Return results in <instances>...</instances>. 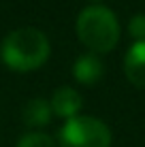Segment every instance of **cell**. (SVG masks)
Segmentation results:
<instances>
[{"mask_svg":"<svg viewBox=\"0 0 145 147\" xmlns=\"http://www.w3.org/2000/svg\"><path fill=\"white\" fill-rule=\"evenodd\" d=\"M49 38L38 28H17L4 36L0 45V58L4 66L17 73H28L38 66H43L49 58Z\"/></svg>","mask_w":145,"mask_h":147,"instance_id":"obj_1","label":"cell"},{"mask_svg":"<svg viewBox=\"0 0 145 147\" xmlns=\"http://www.w3.org/2000/svg\"><path fill=\"white\" fill-rule=\"evenodd\" d=\"M77 36L92 53H107L111 51L119 40V24L111 9L94 4L86 7L77 17L75 24Z\"/></svg>","mask_w":145,"mask_h":147,"instance_id":"obj_2","label":"cell"},{"mask_svg":"<svg viewBox=\"0 0 145 147\" xmlns=\"http://www.w3.org/2000/svg\"><path fill=\"white\" fill-rule=\"evenodd\" d=\"M58 141L60 147H111V130L96 117L77 115L60 128Z\"/></svg>","mask_w":145,"mask_h":147,"instance_id":"obj_3","label":"cell"},{"mask_svg":"<svg viewBox=\"0 0 145 147\" xmlns=\"http://www.w3.org/2000/svg\"><path fill=\"white\" fill-rule=\"evenodd\" d=\"M124 73L134 88L145 90V40H134L124 55Z\"/></svg>","mask_w":145,"mask_h":147,"instance_id":"obj_4","label":"cell"},{"mask_svg":"<svg viewBox=\"0 0 145 147\" xmlns=\"http://www.w3.org/2000/svg\"><path fill=\"white\" fill-rule=\"evenodd\" d=\"M49 107H51L53 115L64 117V119H73L79 115V111L83 107V100L75 88H58L53 92L51 100H49Z\"/></svg>","mask_w":145,"mask_h":147,"instance_id":"obj_5","label":"cell"},{"mask_svg":"<svg viewBox=\"0 0 145 147\" xmlns=\"http://www.w3.org/2000/svg\"><path fill=\"white\" fill-rule=\"evenodd\" d=\"M105 64L96 53H83L73 64V77L83 85H94L103 79Z\"/></svg>","mask_w":145,"mask_h":147,"instance_id":"obj_6","label":"cell"},{"mask_svg":"<svg viewBox=\"0 0 145 147\" xmlns=\"http://www.w3.org/2000/svg\"><path fill=\"white\" fill-rule=\"evenodd\" d=\"M53 113H51V107H49V100L45 98H32L26 102V107L22 111V119L24 124L30 126V128H43L51 121Z\"/></svg>","mask_w":145,"mask_h":147,"instance_id":"obj_7","label":"cell"},{"mask_svg":"<svg viewBox=\"0 0 145 147\" xmlns=\"http://www.w3.org/2000/svg\"><path fill=\"white\" fill-rule=\"evenodd\" d=\"M17 147H58L56 141L45 132H28L19 139Z\"/></svg>","mask_w":145,"mask_h":147,"instance_id":"obj_8","label":"cell"},{"mask_svg":"<svg viewBox=\"0 0 145 147\" xmlns=\"http://www.w3.org/2000/svg\"><path fill=\"white\" fill-rule=\"evenodd\" d=\"M128 32L134 40H145V15H134L128 22Z\"/></svg>","mask_w":145,"mask_h":147,"instance_id":"obj_9","label":"cell"}]
</instances>
